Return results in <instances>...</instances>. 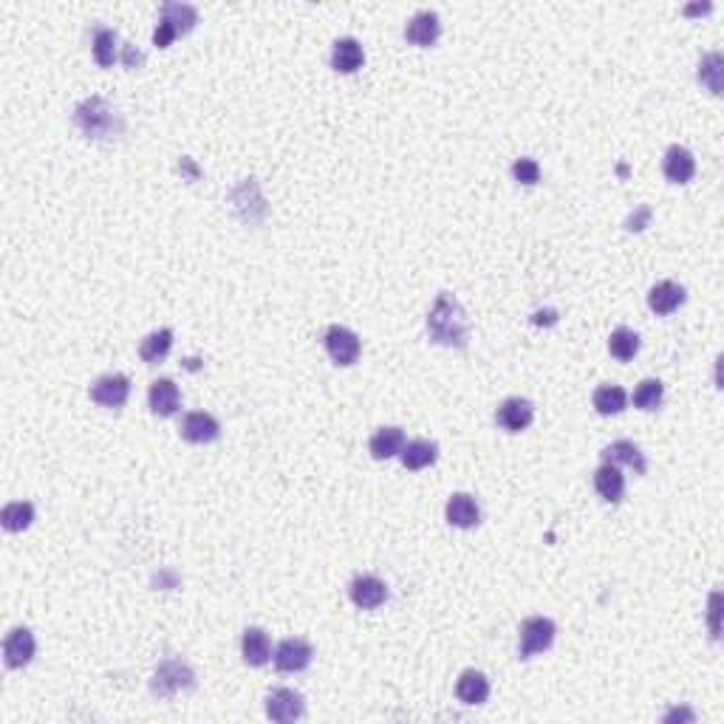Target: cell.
Wrapping results in <instances>:
<instances>
[{
	"label": "cell",
	"mask_w": 724,
	"mask_h": 724,
	"mask_svg": "<svg viewBox=\"0 0 724 724\" xmlns=\"http://www.w3.org/2000/svg\"><path fill=\"white\" fill-rule=\"evenodd\" d=\"M427 334L433 342H439V346H450V349L467 346V337H470L467 317H464L461 303L450 292H442L436 303H433V309L427 315Z\"/></svg>",
	"instance_id": "obj_1"
},
{
	"label": "cell",
	"mask_w": 724,
	"mask_h": 724,
	"mask_svg": "<svg viewBox=\"0 0 724 724\" xmlns=\"http://www.w3.org/2000/svg\"><path fill=\"white\" fill-rule=\"evenodd\" d=\"M74 122L90 139H108V136L122 131V122H119L116 111L102 97H90V99L80 102L77 111H74Z\"/></svg>",
	"instance_id": "obj_2"
},
{
	"label": "cell",
	"mask_w": 724,
	"mask_h": 724,
	"mask_svg": "<svg viewBox=\"0 0 724 724\" xmlns=\"http://www.w3.org/2000/svg\"><path fill=\"white\" fill-rule=\"evenodd\" d=\"M198 23V12L190 4H181V0H170V4L161 6L159 12V26L153 31V46L168 48L178 34L193 31V26Z\"/></svg>",
	"instance_id": "obj_3"
},
{
	"label": "cell",
	"mask_w": 724,
	"mask_h": 724,
	"mask_svg": "<svg viewBox=\"0 0 724 724\" xmlns=\"http://www.w3.org/2000/svg\"><path fill=\"white\" fill-rule=\"evenodd\" d=\"M552 642H555V623L549 617H530L521 623V640H518L521 659H532L535 654H543Z\"/></svg>",
	"instance_id": "obj_4"
},
{
	"label": "cell",
	"mask_w": 724,
	"mask_h": 724,
	"mask_svg": "<svg viewBox=\"0 0 724 724\" xmlns=\"http://www.w3.org/2000/svg\"><path fill=\"white\" fill-rule=\"evenodd\" d=\"M131 396V379L125 374H105L99 379H94V385H90V400L102 408H122L128 402Z\"/></svg>",
	"instance_id": "obj_5"
},
{
	"label": "cell",
	"mask_w": 724,
	"mask_h": 724,
	"mask_svg": "<svg viewBox=\"0 0 724 724\" xmlns=\"http://www.w3.org/2000/svg\"><path fill=\"white\" fill-rule=\"evenodd\" d=\"M303 713H306L303 696L292 691V687H275V691L266 696V716L272 721L289 724V721H297Z\"/></svg>",
	"instance_id": "obj_6"
},
{
	"label": "cell",
	"mask_w": 724,
	"mask_h": 724,
	"mask_svg": "<svg viewBox=\"0 0 724 724\" xmlns=\"http://www.w3.org/2000/svg\"><path fill=\"white\" fill-rule=\"evenodd\" d=\"M325 342V351H329V357L337 362V366H354L357 357H359V337L346 329V325H329V332H325L323 337Z\"/></svg>",
	"instance_id": "obj_7"
},
{
	"label": "cell",
	"mask_w": 724,
	"mask_h": 724,
	"mask_svg": "<svg viewBox=\"0 0 724 724\" xmlns=\"http://www.w3.org/2000/svg\"><path fill=\"white\" fill-rule=\"evenodd\" d=\"M315 657L312 645L300 640V637H289L283 640L278 648H275V668L283 674H297V671H306Z\"/></svg>",
	"instance_id": "obj_8"
},
{
	"label": "cell",
	"mask_w": 724,
	"mask_h": 724,
	"mask_svg": "<svg viewBox=\"0 0 724 724\" xmlns=\"http://www.w3.org/2000/svg\"><path fill=\"white\" fill-rule=\"evenodd\" d=\"M34 648H38V642H34V634L26 628V625H17L6 634V640H4V662L6 668H12V671H17V668H26L34 657Z\"/></svg>",
	"instance_id": "obj_9"
},
{
	"label": "cell",
	"mask_w": 724,
	"mask_h": 724,
	"mask_svg": "<svg viewBox=\"0 0 724 724\" xmlns=\"http://www.w3.org/2000/svg\"><path fill=\"white\" fill-rule=\"evenodd\" d=\"M178 433H181V439L190 442V444H210L221 436V425L215 416H210L204 410H193L181 419Z\"/></svg>",
	"instance_id": "obj_10"
},
{
	"label": "cell",
	"mask_w": 724,
	"mask_h": 724,
	"mask_svg": "<svg viewBox=\"0 0 724 724\" xmlns=\"http://www.w3.org/2000/svg\"><path fill=\"white\" fill-rule=\"evenodd\" d=\"M193 685H195V677H193L190 668L178 659H168V662L159 665V671L153 677V694L170 696V694L181 691V687H193Z\"/></svg>",
	"instance_id": "obj_11"
},
{
	"label": "cell",
	"mask_w": 724,
	"mask_h": 724,
	"mask_svg": "<svg viewBox=\"0 0 724 724\" xmlns=\"http://www.w3.org/2000/svg\"><path fill=\"white\" fill-rule=\"evenodd\" d=\"M535 419V405L530 400H521V396H510L504 400L496 410V422L506 430V433H521L527 430Z\"/></svg>",
	"instance_id": "obj_12"
},
{
	"label": "cell",
	"mask_w": 724,
	"mask_h": 724,
	"mask_svg": "<svg viewBox=\"0 0 724 724\" xmlns=\"http://www.w3.org/2000/svg\"><path fill=\"white\" fill-rule=\"evenodd\" d=\"M349 594H351V603L357 608L374 611L388 600V586L374 574H357L349 586Z\"/></svg>",
	"instance_id": "obj_13"
},
{
	"label": "cell",
	"mask_w": 724,
	"mask_h": 724,
	"mask_svg": "<svg viewBox=\"0 0 724 724\" xmlns=\"http://www.w3.org/2000/svg\"><path fill=\"white\" fill-rule=\"evenodd\" d=\"M662 173L668 181H674V185H687V181L694 178L696 173V159L694 153L682 148V144H671V148L665 151V159H662Z\"/></svg>",
	"instance_id": "obj_14"
},
{
	"label": "cell",
	"mask_w": 724,
	"mask_h": 724,
	"mask_svg": "<svg viewBox=\"0 0 724 724\" xmlns=\"http://www.w3.org/2000/svg\"><path fill=\"white\" fill-rule=\"evenodd\" d=\"M439 34H442V23H439V14L436 12H430V9H422V12H416L408 26H405V38L408 43L413 46H433L439 40Z\"/></svg>",
	"instance_id": "obj_15"
},
{
	"label": "cell",
	"mask_w": 724,
	"mask_h": 724,
	"mask_svg": "<svg viewBox=\"0 0 724 724\" xmlns=\"http://www.w3.org/2000/svg\"><path fill=\"white\" fill-rule=\"evenodd\" d=\"M444 513H447V521L452 523V527H459V530H473V527H478V521H481L478 501L473 496H467V493H452Z\"/></svg>",
	"instance_id": "obj_16"
},
{
	"label": "cell",
	"mask_w": 724,
	"mask_h": 724,
	"mask_svg": "<svg viewBox=\"0 0 724 724\" xmlns=\"http://www.w3.org/2000/svg\"><path fill=\"white\" fill-rule=\"evenodd\" d=\"M594 490H597V496H600L603 501H608V504L623 501L625 478L620 473V467L617 464H608V461H603L600 467H597V473H594Z\"/></svg>",
	"instance_id": "obj_17"
},
{
	"label": "cell",
	"mask_w": 724,
	"mask_h": 724,
	"mask_svg": "<svg viewBox=\"0 0 724 724\" xmlns=\"http://www.w3.org/2000/svg\"><path fill=\"white\" fill-rule=\"evenodd\" d=\"M682 303H685V289L674 280H659L657 286H651V292H648V306H651V312H657V315H671Z\"/></svg>",
	"instance_id": "obj_18"
},
{
	"label": "cell",
	"mask_w": 724,
	"mask_h": 724,
	"mask_svg": "<svg viewBox=\"0 0 724 724\" xmlns=\"http://www.w3.org/2000/svg\"><path fill=\"white\" fill-rule=\"evenodd\" d=\"M603 461H608V464H617V467H631L634 473H645L648 470V461H645V456H642V450L634 444V442H628V439H620V442H614V444H608L606 450H603Z\"/></svg>",
	"instance_id": "obj_19"
},
{
	"label": "cell",
	"mask_w": 724,
	"mask_h": 724,
	"mask_svg": "<svg viewBox=\"0 0 724 724\" xmlns=\"http://www.w3.org/2000/svg\"><path fill=\"white\" fill-rule=\"evenodd\" d=\"M241 654H244V662L252 665V668H261L269 662L272 657V640L263 628H246L244 631V640H241Z\"/></svg>",
	"instance_id": "obj_20"
},
{
	"label": "cell",
	"mask_w": 724,
	"mask_h": 724,
	"mask_svg": "<svg viewBox=\"0 0 724 724\" xmlns=\"http://www.w3.org/2000/svg\"><path fill=\"white\" fill-rule=\"evenodd\" d=\"M366 63V51H362L359 40L354 38H340L332 48V68L340 74H354L357 68Z\"/></svg>",
	"instance_id": "obj_21"
},
{
	"label": "cell",
	"mask_w": 724,
	"mask_h": 724,
	"mask_svg": "<svg viewBox=\"0 0 724 724\" xmlns=\"http://www.w3.org/2000/svg\"><path fill=\"white\" fill-rule=\"evenodd\" d=\"M368 447H371V456L376 461H388V459L400 456V452H402L405 433H402V427H393V425L391 427H379L371 436Z\"/></svg>",
	"instance_id": "obj_22"
},
{
	"label": "cell",
	"mask_w": 724,
	"mask_h": 724,
	"mask_svg": "<svg viewBox=\"0 0 724 724\" xmlns=\"http://www.w3.org/2000/svg\"><path fill=\"white\" fill-rule=\"evenodd\" d=\"M148 402H151V410L156 416H173L181 405V391L173 379H156V383L151 385Z\"/></svg>",
	"instance_id": "obj_23"
},
{
	"label": "cell",
	"mask_w": 724,
	"mask_h": 724,
	"mask_svg": "<svg viewBox=\"0 0 724 724\" xmlns=\"http://www.w3.org/2000/svg\"><path fill=\"white\" fill-rule=\"evenodd\" d=\"M456 696L464 704H484L487 696H490V679L481 671H476V668H470L456 682Z\"/></svg>",
	"instance_id": "obj_24"
},
{
	"label": "cell",
	"mask_w": 724,
	"mask_h": 724,
	"mask_svg": "<svg viewBox=\"0 0 724 724\" xmlns=\"http://www.w3.org/2000/svg\"><path fill=\"white\" fill-rule=\"evenodd\" d=\"M439 456V444L436 442H427V439H413V442H405L400 459H402V467L405 470H425L436 461Z\"/></svg>",
	"instance_id": "obj_25"
},
{
	"label": "cell",
	"mask_w": 724,
	"mask_h": 724,
	"mask_svg": "<svg viewBox=\"0 0 724 724\" xmlns=\"http://www.w3.org/2000/svg\"><path fill=\"white\" fill-rule=\"evenodd\" d=\"M173 349V332L170 329H159V332H151L148 337L142 340V346H139V357L148 362V366H156V362H161Z\"/></svg>",
	"instance_id": "obj_26"
},
{
	"label": "cell",
	"mask_w": 724,
	"mask_h": 724,
	"mask_svg": "<svg viewBox=\"0 0 724 724\" xmlns=\"http://www.w3.org/2000/svg\"><path fill=\"white\" fill-rule=\"evenodd\" d=\"M594 408L600 416H617L628 405V393L620 385H600L594 391Z\"/></svg>",
	"instance_id": "obj_27"
},
{
	"label": "cell",
	"mask_w": 724,
	"mask_h": 724,
	"mask_svg": "<svg viewBox=\"0 0 724 724\" xmlns=\"http://www.w3.org/2000/svg\"><path fill=\"white\" fill-rule=\"evenodd\" d=\"M0 521H4L6 532H23V530L31 527V521H34V506L29 501H12V504L4 506Z\"/></svg>",
	"instance_id": "obj_28"
},
{
	"label": "cell",
	"mask_w": 724,
	"mask_h": 724,
	"mask_svg": "<svg viewBox=\"0 0 724 724\" xmlns=\"http://www.w3.org/2000/svg\"><path fill=\"white\" fill-rule=\"evenodd\" d=\"M608 351H611V357H617L623 362L634 359L640 351V334L631 332V329H614L608 337Z\"/></svg>",
	"instance_id": "obj_29"
},
{
	"label": "cell",
	"mask_w": 724,
	"mask_h": 724,
	"mask_svg": "<svg viewBox=\"0 0 724 724\" xmlns=\"http://www.w3.org/2000/svg\"><path fill=\"white\" fill-rule=\"evenodd\" d=\"M119 40L114 29H97L94 31V57L102 68H111L116 63Z\"/></svg>",
	"instance_id": "obj_30"
},
{
	"label": "cell",
	"mask_w": 724,
	"mask_h": 724,
	"mask_svg": "<svg viewBox=\"0 0 724 724\" xmlns=\"http://www.w3.org/2000/svg\"><path fill=\"white\" fill-rule=\"evenodd\" d=\"M662 396H665V388L659 379H642L634 391V405L640 410H657L662 405Z\"/></svg>",
	"instance_id": "obj_31"
},
{
	"label": "cell",
	"mask_w": 724,
	"mask_h": 724,
	"mask_svg": "<svg viewBox=\"0 0 724 724\" xmlns=\"http://www.w3.org/2000/svg\"><path fill=\"white\" fill-rule=\"evenodd\" d=\"M699 80L708 85L713 94H721V54L713 51L699 65Z\"/></svg>",
	"instance_id": "obj_32"
},
{
	"label": "cell",
	"mask_w": 724,
	"mask_h": 724,
	"mask_svg": "<svg viewBox=\"0 0 724 724\" xmlns=\"http://www.w3.org/2000/svg\"><path fill=\"white\" fill-rule=\"evenodd\" d=\"M513 176H515V181H521V185L532 187L540 181V165L535 159H518L513 165Z\"/></svg>",
	"instance_id": "obj_33"
},
{
	"label": "cell",
	"mask_w": 724,
	"mask_h": 724,
	"mask_svg": "<svg viewBox=\"0 0 724 724\" xmlns=\"http://www.w3.org/2000/svg\"><path fill=\"white\" fill-rule=\"evenodd\" d=\"M122 60H125V65H128V68H136V65H142L144 57H142V51H136L131 43H125L122 46Z\"/></svg>",
	"instance_id": "obj_34"
},
{
	"label": "cell",
	"mask_w": 724,
	"mask_h": 724,
	"mask_svg": "<svg viewBox=\"0 0 724 724\" xmlns=\"http://www.w3.org/2000/svg\"><path fill=\"white\" fill-rule=\"evenodd\" d=\"M648 215H651V210H648V207H645V210H640L637 219H634V215H631V219H628V229H640V224L648 219Z\"/></svg>",
	"instance_id": "obj_35"
}]
</instances>
